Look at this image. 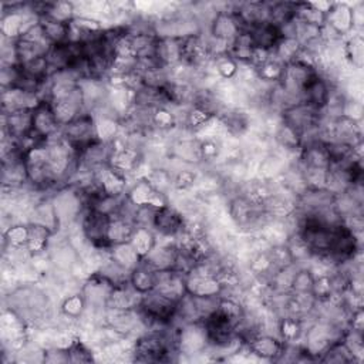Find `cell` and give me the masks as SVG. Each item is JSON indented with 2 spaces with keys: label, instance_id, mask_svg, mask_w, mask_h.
Returning a JSON list of instances; mask_svg holds the SVG:
<instances>
[{
  "label": "cell",
  "instance_id": "obj_9",
  "mask_svg": "<svg viewBox=\"0 0 364 364\" xmlns=\"http://www.w3.org/2000/svg\"><path fill=\"white\" fill-rule=\"evenodd\" d=\"M179 247L172 239H158L156 245L151 249V252L144 256L141 260L152 267L155 272H166L173 270Z\"/></svg>",
  "mask_w": 364,
  "mask_h": 364
},
{
  "label": "cell",
  "instance_id": "obj_16",
  "mask_svg": "<svg viewBox=\"0 0 364 364\" xmlns=\"http://www.w3.org/2000/svg\"><path fill=\"white\" fill-rule=\"evenodd\" d=\"M343 53L347 65L355 71H361L364 64V38L363 33H351L343 41Z\"/></svg>",
  "mask_w": 364,
  "mask_h": 364
},
{
  "label": "cell",
  "instance_id": "obj_28",
  "mask_svg": "<svg viewBox=\"0 0 364 364\" xmlns=\"http://www.w3.org/2000/svg\"><path fill=\"white\" fill-rule=\"evenodd\" d=\"M43 31H44V37L48 41L50 46H55V44H63L68 41V36H70V24L65 23H58L50 18H40Z\"/></svg>",
  "mask_w": 364,
  "mask_h": 364
},
{
  "label": "cell",
  "instance_id": "obj_27",
  "mask_svg": "<svg viewBox=\"0 0 364 364\" xmlns=\"http://www.w3.org/2000/svg\"><path fill=\"white\" fill-rule=\"evenodd\" d=\"M65 348L68 354V363H92L97 360L94 348H91V346L78 334Z\"/></svg>",
  "mask_w": 364,
  "mask_h": 364
},
{
  "label": "cell",
  "instance_id": "obj_4",
  "mask_svg": "<svg viewBox=\"0 0 364 364\" xmlns=\"http://www.w3.org/2000/svg\"><path fill=\"white\" fill-rule=\"evenodd\" d=\"M61 135V125L48 100H40L31 109V136L36 142H47Z\"/></svg>",
  "mask_w": 364,
  "mask_h": 364
},
{
  "label": "cell",
  "instance_id": "obj_26",
  "mask_svg": "<svg viewBox=\"0 0 364 364\" xmlns=\"http://www.w3.org/2000/svg\"><path fill=\"white\" fill-rule=\"evenodd\" d=\"M300 51H301V47H300L299 41L294 37H284L283 36L277 41L274 48L272 50V57L286 65V64L294 61L297 58V55L300 54Z\"/></svg>",
  "mask_w": 364,
  "mask_h": 364
},
{
  "label": "cell",
  "instance_id": "obj_10",
  "mask_svg": "<svg viewBox=\"0 0 364 364\" xmlns=\"http://www.w3.org/2000/svg\"><path fill=\"white\" fill-rule=\"evenodd\" d=\"M247 351L257 360H264V361H276L279 363L280 355L284 348V341L270 333H262L252 338L249 343L245 344Z\"/></svg>",
  "mask_w": 364,
  "mask_h": 364
},
{
  "label": "cell",
  "instance_id": "obj_15",
  "mask_svg": "<svg viewBox=\"0 0 364 364\" xmlns=\"http://www.w3.org/2000/svg\"><path fill=\"white\" fill-rule=\"evenodd\" d=\"M334 85L330 84L320 73L310 81V84L306 87L301 101L310 104L311 107L320 109L323 112V109L327 105L331 88Z\"/></svg>",
  "mask_w": 364,
  "mask_h": 364
},
{
  "label": "cell",
  "instance_id": "obj_36",
  "mask_svg": "<svg viewBox=\"0 0 364 364\" xmlns=\"http://www.w3.org/2000/svg\"><path fill=\"white\" fill-rule=\"evenodd\" d=\"M267 252H269V256H270V259H272V262H273V264H274L276 269H283V267L296 264L286 243L272 245V246L267 249Z\"/></svg>",
  "mask_w": 364,
  "mask_h": 364
},
{
  "label": "cell",
  "instance_id": "obj_19",
  "mask_svg": "<svg viewBox=\"0 0 364 364\" xmlns=\"http://www.w3.org/2000/svg\"><path fill=\"white\" fill-rule=\"evenodd\" d=\"M307 327L306 320L294 316H282L277 320V336L284 343H294L300 341Z\"/></svg>",
  "mask_w": 364,
  "mask_h": 364
},
{
  "label": "cell",
  "instance_id": "obj_7",
  "mask_svg": "<svg viewBox=\"0 0 364 364\" xmlns=\"http://www.w3.org/2000/svg\"><path fill=\"white\" fill-rule=\"evenodd\" d=\"M185 286L186 293L196 297L220 296L223 291V284L219 277L199 269L198 266L185 276Z\"/></svg>",
  "mask_w": 364,
  "mask_h": 364
},
{
  "label": "cell",
  "instance_id": "obj_23",
  "mask_svg": "<svg viewBox=\"0 0 364 364\" xmlns=\"http://www.w3.org/2000/svg\"><path fill=\"white\" fill-rule=\"evenodd\" d=\"M28 225V240H27V250L31 255H38L47 252V247L50 245V240L53 237V232L41 225L27 222Z\"/></svg>",
  "mask_w": 364,
  "mask_h": 364
},
{
  "label": "cell",
  "instance_id": "obj_12",
  "mask_svg": "<svg viewBox=\"0 0 364 364\" xmlns=\"http://www.w3.org/2000/svg\"><path fill=\"white\" fill-rule=\"evenodd\" d=\"M155 290L162 293L164 296L169 297L173 301H179L186 293L185 276L175 270L158 272Z\"/></svg>",
  "mask_w": 364,
  "mask_h": 364
},
{
  "label": "cell",
  "instance_id": "obj_20",
  "mask_svg": "<svg viewBox=\"0 0 364 364\" xmlns=\"http://www.w3.org/2000/svg\"><path fill=\"white\" fill-rule=\"evenodd\" d=\"M318 363H334V364H350L358 363L354 353L348 347L344 338H338L331 343L317 360Z\"/></svg>",
  "mask_w": 364,
  "mask_h": 364
},
{
  "label": "cell",
  "instance_id": "obj_2",
  "mask_svg": "<svg viewBox=\"0 0 364 364\" xmlns=\"http://www.w3.org/2000/svg\"><path fill=\"white\" fill-rule=\"evenodd\" d=\"M115 283L98 270L91 272L81 283V294L87 303V309L97 313H105L109 297L115 289Z\"/></svg>",
  "mask_w": 364,
  "mask_h": 364
},
{
  "label": "cell",
  "instance_id": "obj_5",
  "mask_svg": "<svg viewBox=\"0 0 364 364\" xmlns=\"http://www.w3.org/2000/svg\"><path fill=\"white\" fill-rule=\"evenodd\" d=\"M109 218L111 216L94 209H84L82 215L80 216L78 225L81 228V232L92 247L100 250L109 249L107 240Z\"/></svg>",
  "mask_w": 364,
  "mask_h": 364
},
{
  "label": "cell",
  "instance_id": "obj_18",
  "mask_svg": "<svg viewBox=\"0 0 364 364\" xmlns=\"http://www.w3.org/2000/svg\"><path fill=\"white\" fill-rule=\"evenodd\" d=\"M135 225L119 216V215H112L109 218V223H108V232H107V240H108V246H114V245H119V243H125L131 240V236L135 230Z\"/></svg>",
  "mask_w": 364,
  "mask_h": 364
},
{
  "label": "cell",
  "instance_id": "obj_8",
  "mask_svg": "<svg viewBox=\"0 0 364 364\" xmlns=\"http://www.w3.org/2000/svg\"><path fill=\"white\" fill-rule=\"evenodd\" d=\"M125 196L129 202H132L136 206L152 205L155 208H161V206L169 203V198L165 193L159 192L145 176L134 179V182L129 185Z\"/></svg>",
  "mask_w": 364,
  "mask_h": 364
},
{
  "label": "cell",
  "instance_id": "obj_35",
  "mask_svg": "<svg viewBox=\"0 0 364 364\" xmlns=\"http://www.w3.org/2000/svg\"><path fill=\"white\" fill-rule=\"evenodd\" d=\"M311 294L316 299V301H326V300L333 297L334 290H333L330 273L314 276V282H313V287H311Z\"/></svg>",
  "mask_w": 364,
  "mask_h": 364
},
{
  "label": "cell",
  "instance_id": "obj_31",
  "mask_svg": "<svg viewBox=\"0 0 364 364\" xmlns=\"http://www.w3.org/2000/svg\"><path fill=\"white\" fill-rule=\"evenodd\" d=\"M156 242H158L156 233L149 228H141V226L135 228L129 240V243L134 246V249L138 252L141 257L146 256L151 252V249L156 245Z\"/></svg>",
  "mask_w": 364,
  "mask_h": 364
},
{
  "label": "cell",
  "instance_id": "obj_33",
  "mask_svg": "<svg viewBox=\"0 0 364 364\" xmlns=\"http://www.w3.org/2000/svg\"><path fill=\"white\" fill-rule=\"evenodd\" d=\"M294 18L303 23L323 27L326 23V13L316 9L311 3H297Z\"/></svg>",
  "mask_w": 364,
  "mask_h": 364
},
{
  "label": "cell",
  "instance_id": "obj_24",
  "mask_svg": "<svg viewBox=\"0 0 364 364\" xmlns=\"http://www.w3.org/2000/svg\"><path fill=\"white\" fill-rule=\"evenodd\" d=\"M108 255L115 263H118L121 267H124L128 272H131L135 266H138L142 259L129 242L111 246L108 249Z\"/></svg>",
  "mask_w": 364,
  "mask_h": 364
},
{
  "label": "cell",
  "instance_id": "obj_29",
  "mask_svg": "<svg viewBox=\"0 0 364 364\" xmlns=\"http://www.w3.org/2000/svg\"><path fill=\"white\" fill-rule=\"evenodd\" d=\"M283 70H284V64H282L280 61H277L272 55L263 64L255 67L257 80L263 84H267V85H273V84L280 82L282 75H283Z\"/></svg>",
  "mask_w": 364,
  "mask_h": 364
},
{
  "label": "cell",
  "instance_id": "obj_34",
  "mask_svg": "<svg viewBox=\"0 0 364 364\" xmlns=\"http://www.w3.org/2000/svg\"><path fill=\"white\" fill-rule=\"evenodd\" d=\"M313 282H314V274L313 272L307 267V266H299L293 282H291V293L296 294H303V293H311V287H313Z\"/></svg>",
  "mask_w": 364,
  "mask_h": 364
},
{
  "label": "cell",
  "instance_id": "obj_1",
  "mask_svg": "<svg viewBox=\"0 0 364 364\" xmlns=\"http://www.w3.org/2000/svg\"><path fill=\"white\" fill-rule=\"evenodd\" d=\"M61 138L78 155L88 145L98 139L94 115L88 111H84L73 121L63 125Z\"/></svg>",
  "mask_w": 364,
  "mask_h": 364
},
{
  "label": "cell",
  "instance_id": "obj_14",
  "mask_svg": "<svg viewBox=\"0 0 364 364\" xmlns=\"http://www.w3.org/2000/svg\"><path fill=\"white\" fill-rule=\"evenodd\" d=\"M245 31H247L256 48H262L266 51H272L277 44V41L283 37L280 28L272 24L270 21L253 24Z\"/></svg>",
  "mask_w": 364,
  "mask_h": 364
},
{
  "label": "cell",
  "instance_id": "obj_30",
  "mask_svg": "<svg viewBox=\"0 0 364 364\" xmlns=\"http://www.w3.org/2000/svg\"><path fill=\"white\" fill-rule=\"evenodd\" d=\"M1 247H26L28 240V225L27 222H16L3 230Z\"/></svg>",
  "mask_w": 364,
  "mask_h": 364
},
{
  "label": "cell",
  "instance_id": "obj_6",
  "mask_svg": "<svg viewBox=\"0 0 364 364\" xmlns=\"http://www.w3.org/2000/svg\"><path fill=\"white\" fill-rule=\"evenodd\" d=\"M152 230L161 239L176 240L186 230V219L173 205L168 203L156 209Z\"/></svg>",
  "mask_w": 364,
  "mask_h": 364
},
{
  "label": "cell",
  "instance_id": "obj_3",
  "mask_svg": "<svg viewBox=\"0 0 364 364\" xmlns=\"http://www.w3.org/2000/svg\"><path fill=\"white\" fill-rule=\"evenodd\" d=\"M175 346L181 355L196 357L206 354L209 348V340L202 323H186L175 327Z\"/></svg>",
  "mask_w": 364,
  "mask_h": 364
},
{
  "label": "cell",
  "instance_id": "obj_13",
  "mask_svg": "<svg viewBox=\"0 0 364 364\" xmlns=\"http://www.w3.org/2000/svg\"><path fill=\"white\" fill-rule=\"evenodd\" d=\"M182 47L183 37H158L155 58L161 65L169 68L182 61Z\"/></svg>",
  "mask_w": 364,
  "mask_h": 364
},
{
  "label": "cell",
  "instance_id": "obj_25",
  "mask_svg": "<svg viewBox=\"0 0 364 364\" xmlns=\"http://www.w3.org/2000/svg\"><path fill=\"white\" fill-rule=\"evenodd\" d=\"M296 6L293 1H270L269 21L279 28L291 23L296 17Z\"/></svg>",
  "mask_w": 364,
  "mask_h": 364
},
{
  "label": "cell",
  "instance_id": "obj_37",
  "mask_svg": "<svg viewBox=\"0 0 364 364\" xmlns=\"http://www.w3.org/2000/svg\"><path fill=\"white\" fill-rule=\"evenodd\" d=\"M351 10H353V27L354 31L361 33L363 31V26H364V3L363 1H357L351 4Z\"/></svg>",
  "mask_w": 364,
  "mask_h": 364
},
{
  "label": "cell",
  "instance_id": "obj_11",
  "mask_svg": "<svg viewBox=\"0 0 364 364\" xmlns=\"http://www.w3.org/2000/svg\"><path fill=\"white\" fill-rule=\"evenodd\" d=\"M340 38L348 37L354 33L353 27V10L351 3L347 1H331L328 11L326 13V23Z\"/></svg>",
  "mask_w": 364,
  "mask_h": 364
},
{
  "label": "cell",
  "instance_id": "obj_32",
  "mask_svg": "<svg viewBox=\"0 0 364 364\" xmlns=\"http://www.w3.org/2000/svg\"><path fill=\"white\" fill-rule=\"evenodd\" d=\"M210 68L220 80H235L239 71V63L226 53V54L213 57L210 60Z\"/></svg>",
  "mask_w": 364,
  "mask_h": 364
},
{
  "label": "cell",
  "instance_id": "obj_21",
  "mask_svg": "<svg viewBox=\"0 0 364 364\" xmlns=\"http://www.w3.org/2000/svg\"><path fill=\"white\" fill-rule=\"evenodd\" d=\"M85 310H87V303H85L81 291H77V293L63 297L60 301V306H58V314L73 323H80Z\"/></svg>",
  "mask_w": 364,
  "mask_h": 364
},
{
  "label": "cell",
  "instance_id": "obj_17",
  "mask_svg": "<svg viewBox=\"0 0 364 364\" xmlns=\"http://www.w3.org/2000/svg\"><path fill=\"white\" fill-rule=\"evenodd\" d=\"M156 273L152 267H149L142 260L138 266H135L129 272V284L134 290H136L139 294H145L155 289L156 286Z\"/></svg>",
  "mask_w": 364,
  "mask_h": 364
},
{
  "label": "cell",
  "instance_id": "obj_22",
  "mask_svg": "<svg viewBox=\"0 0 364 364\" xmlns=\"http://www.w3.org/2000/svg\"><path fill=\"white\" fill-rule=\"evenodd\" d=\"M50 47L51 46L47 44V43H37V41H30V40H26V38L14 40L17 65H23V64H26L31 60H36L41 55H46Z\"/></svg>",
  "mask_w": 364,
  "mask_h": 364
}]
</instances>
